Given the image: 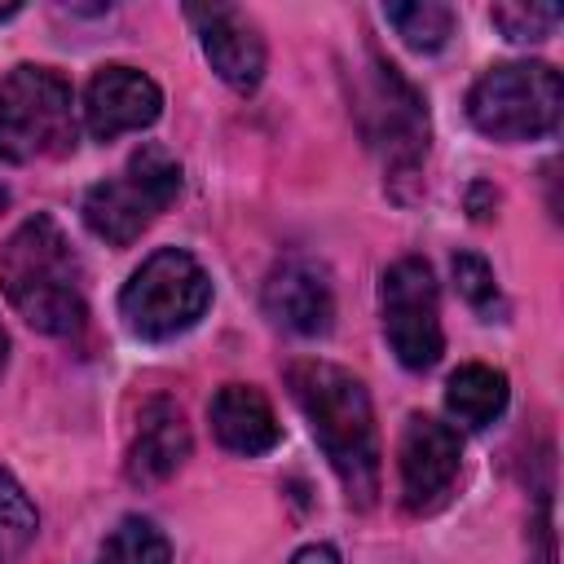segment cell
Returning <instances> with one entry per match:
<instances>
[{
    "instance_id": "cell-17",
    "label": "cell",
    "mask_w": 564,
    "mask_h": 564,
    "mask_svg": "<svg viewBox=\"0 0 564 564\" xmlns=\"http://www.w3.org/2000/svg\"><path fill=\"white\" fill-rule=\"evenodd\" d=\"M167 560H172L167 538L141 516H123L101 542V564H167Z\"/></svg>"
},
{
    "instance_id": "cell-7",
    "label": "cell",
    "mask_w": 564,
    "mask_h": 564,
    "mask_svg": "<svg viewBox=\"0 0 564 564\" xmlns=\"http://www.w3.org/2000/svg\"><path fill=\"white\" fill-rule=\"evenodd\" d=\"M357 115H361L366 141L383 154L388 176L392 181L414 176L427 154V106H423V93L379 53H370Z\"/></svg>"
},
{
    "instance_id": "cell-19",
    "label": "cell",
    "mask_w": 564,
    "mask_h": 564,
    "mask_svg": "<svg viewBox=\"0 0 564 564\" xmlns=\"http://www.w3.org/2000/svg\"><path fill=\"white\" fill-rule=\"evenodd\" d=\"M454 282H458V295L476 308V313H485V317H494V313H502V295H498V282H494V269L480 260V256H471V251H458L454 256Z\"/></svg>"
},
{
    "instance_id": "cell-12",
    "label": "cell",
    "mask_w": 564,
    "mask_h": 564,
    "mask_svg": "<svg viewBox=\"0 0 564 564\" xmlns=\"http://www.w3.org/2000/svg\"><path fill=\"white\" fill-rule=\"evenodd\" d=\"M264 308L295 335H326L335 317L330 273L308 256H286L264 282Z\"/></svg>"
},
{
    "instance_id": "cell-2",
    "label": "cell",
    "mask_w": 564,
    "mask_h": 564,
    "mask_svg": "<svg viewBox=\"0 0 564 564\" xmlns=\"http://www.w3.org/2000/svg\"><path fill=\"white\" fill-rule=\"evenodd\" d=\"M0 286L26 326L44 335H75L88 317L84 269L53 216H31L0 247Z\"/></svg>"
},
{
    "instance_id": "cell-14",
    "label": "cell",
    "mask_w": 564,
    "mask_h": 564,
    "mask_svg": "<svg viewBox=\"0 0 564 564\" xmlns=\"http://www.w3.org/2000/svg\"><path fill=\"white\" fill-rule=\"evenodd\" d=\"M207 419H212V432L225 449L234 454H269L278 441H282V427H278V414L269 405V397L251 383H225L216 388L212 405H207Z\"/></svg>"
},
{
    "instance_id": "cell-10",
    "label": "cell",
    "mask_w": 564,
    "mask_h": 564,
    "mask_svg": "<svg viewBox=\"0 0 564 564\" xmlns=\"http://www.w3.org/2000/svg\"><path fill=\"white\" fill-rule=\"evenodd\" d=\"M159 110H163L159 84L145 70L123 62L101 66L84 88V128L93 141H115L119 132L150 128Z\"/></svg>"
},
{
    "instance_id": "cell-8",
    "label": "cell",
    "mask_w": 564,
    "mask_h": 564,
    "mask_svg": "<svg viewBox=\"0 0 564 564\" xmlns=\"http://www.w3.org/2000/svg\"><path fill=\"white\" fill-rule=\"evenodd\" d=\"M379 313H383V335L405 370L436 366L445 335H441V308H436V278L427 260L401 256L397 264L383 269Z\"/></svg>"
},
{
    "instance_id": "cell-25",
    "label": "cell",
    "mask_w": 564,
    "mask_h": 564,
    "mask_svg": "<svg viewBox=\"0 0 564 564\" xmlns=\"http://www.w3.org/2000/svg\"><path fill=\"white\" fill-rule=\"evenodd\" d=\"M4 203H9V189H4V185H0V212H4Z\"/></svg>"
},
{
    "instance_id": "cell-23",
    "label": "cell",
    "mask_w": 564,
    "mask_h": 564,
    "mask_svg": "<svg viewBox=\"0 0 564 564\" xmlns=\"http://www.w3.org/2000/svg\"><path fill=\"white\" fill-rule=\"evenodd\" d=\"M4 366H9V335H4V326H0V375H4Z\"/></svg>"
},
{
    "instance_id": "cell-16",
    "label": "cell",
    "mask_w": 564,
    "mask_h": 564,
    "mask_svg": "<svg viewBox=\"0 0 564 564\" xmlns=\"http://www.w3.org/2000/svg\"><path fill=\"white\" fill-rule=\"evenodd\" d=\"M383 18L397 26V35L419 48V53H436L449 35H454V9L441 0H410V4H388Z\"/></svg>"
},
{
    "instance_id": "cell-9",
    "label": "cell",
    "mask_w": 564,
    "mask_h": 564,
    "mask_svg": "<svg viewBox=\"0 0 564 564\" xmlns=\"http://www.w3.org/2000/svg\"><path fill=\"white\" fill-rule=\"evenodd\" d=\"M401 502L410 516H427L436 511L454 480H458V463H463V441L449 423L432 419V414H410L405 432H401Z\"/></svg>"
},
{
    "instance_id": "cell-4",
    "label": "cell",
    "mask_w": 564,
    "mask_h": 564,
    "mask_svg": "<svg viewBox=\"0 0 564 564\" xmlns=\"http://www.w3.org/2000/svg\"><path fill=\"white\" fill-rule=\"evenodd\" d=\"M207 304H212V278L181 247L154 251L119 291V313L128 330L141 339H172L189 330L207 313Z\"/></svg>"
},
{
    "instance_id": "cell-13",
    "label": "cell",
    "mask_w": 564,
    "mask_h": 564,
    "mask_svg": "<svg viewBox=\"0 0 564 564\" xmlns=\"http://www.w3.org/2000/svg\"><path fill=\"white\" fill-rule=\"evenodd\" d=\"M185 458H189V427H185V414H181L167 397L145 401V405H141V419H137L132 449H128V480H137V485H159V480H167Z\"/></svg>"
},
{
    "instance_id": "cell-18",
    "label": "cell",
    "mask_w": 564,
    "mask_h": 564,
    "mask_svg": "<svg viewBox=\"0 0 564 564\" xmlns=\"http://www.w3.org/2000/svg\"><path fill=\"white\" fill-rule=\"evenodd\" d=\"M35 507L22 494V485L0 467V564H18L22 551L35 542Z\"/></svg>"
},
{
    "instance_id": "cell-15",
    "label": "cell",
    "mask_w": 564,
    "mask_h": 564,
    "mask_svg": "<svg viewBox=\"0 0 564 564\" xmlns=\"http://www.w3.org/2000/svg\"><path fill=\"white\" fill-rule=\"evenodd\" d=\"M445 410L463 423V427H485L507 410V375L494 366H458L445 383Z\"/></svg>"
},
{
    "instance_id": "cell-6",
    "label": "cell",
    "mask_w": 564,
    "mask_h": 564,
    "mask_svg": "<svg viewBox=\"0 0 564 564\" xmlns=\"http://www.w3.org/2000/svg\"><path fill=\"white\" fill-rule=\"evenodd\" d=\"M0 119L9 154L18 159H62L75 150V101L70 84L48 66H13L0 79Z\"/></svg>"
},
{
    "instance_id": "cell-1",
    "label": "cell",
    "mask_w": 564,
    "mask_h": 564,
    "mask_svg": "<svg viewBox=\"0 0 564 564\" xmlns=\"http://www.w3.org/2000/svg\"><path fill=\"white\" fill-rule=\"evenodd\" d=\"M291 392L317 445L326 449L335 476L344 480L348 498L357 507H370L379 494V432H375V410L361 379L330 361H295Z\"/></svg>"
},
{
    "instance_id": "cell-3",
    "label": "cell",
    "mask_w": 564,
    "mask_h": 564,
    "mask_svg": "<svg viewBox=\"0 0 564 564\" xmlns=\"http://www.w3.org/2000/svg\"><path fill=\"white\" fill-rule=\"evenodd\" d=\"M564 110L560 70L546 62H502L485 70L467 93V119L494 141L551 137Z\"/></svg>"
},
{
    "instance_id": "cell-20",
    "label": "cell",
    "mask_w": 564,
    "mask_h": 564,
    "mask_svg": "<svg viewBox=\"0 0 564 564\" xmlns=\"http://www.w3.org/2000/svg\"><path fill=\"white\" fill-rule=\"evenodd\" d=\"M494 26H502L507 40L529 44V40H546L560 22V4H494Z\"/></svg>"
},
{
    "instance_id": "cell-5",
    "label": "cell",
    "mask_w": 564,
    "mask_h": 564,
    "mask_svg": "<svg viewBox=\"0 0 564 564\" xmlns=\"http://www.w3.org/2000/svg\"><path fill=\"white\" fill-rule=\"evenodd\" d=\"M181 194V163L163 145H141L128 167L110 181H97L84 194V225L106 238L110 247H128L141 238V229L154 225V216L176 203Z\"/></svg>"
},
{
    "instance_id": "cell-11",
    "label": "cell",
    "mask_w": 564,
    "mask_h": 564,
    "mask_svg": "<svg viewBox=\"0 0 564 564\" xmlns=\"http://www.w3.org/2000/svg\"><path fill=\"white\" fill-rule=\"evenodd\" d=\"M189 22L198 26V40H203V53L212 62V70L238 88V93H251L260 79H264V40L256 31V22L247 13H238L234 4H212V9H189Z\"/></svg>"
},
{
    "instance_id": "cell-24",
    "label": "cell",
    "mask_w": 564,
    "mask_h": 564,
    "mask_svg": "<svg viewBox=\"0 0 564 564\" xmlns=\"http://www.w3.org/2000/svg\"><path fill=\"white\" fill-rule=\"evenodd\" d=\"M18 9H22V4H18V0H9V4H0V22H4V18H13V13H18Z\"/></svg>"
},
{
    "instance_id": "cell-22",
    "label": "cell",
    "mask_w": 564,
    "mask_h": 564,
    "mask_svg": "<svg viewBox=\"0 0 564 564\" xmlns=\"http://www.w3.org/2000/svg\"><path fill=\"white\" fill-rule=\"evenodd\" d=\"M0 163H13V154H9V137H4V119H0Z\"/></svg>"
},
{
    "instance_id": "cell-21",
    "label": "cell",
    "mask_w": 564,
    "mask_h": 564,
    "mask_svg": "<svg viewBox=\"0 0 564 564\" xmlns=\"http://www.w3.org/2000/svg\"><path fill=\"white\" fill-rule=\"evenodd\" d=\"M291 564H339V555H335V546L313 542V546H300V551L291 555Z\"/></svg>"
}]
</instances>
